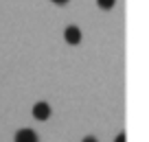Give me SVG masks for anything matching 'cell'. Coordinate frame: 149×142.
<instances>
[{
    "mask_svg": "<svg viewBox=\"0 0 149 142\" xmlns=\"http://www.w3.org/2000/svg\"><path fill=\"white\" fill-rule=\"evenodd\" d=\"M81 142H99L94 136H86V138H81Z\"/></svg>",
    "mask_w": 149,
    "mask_h": 142,
    "instance_id": "cell-7",
    "label": "cell"
},
{
    "mask_svg": "<svg viewBox=\"0 0 149 142\" xmlns=\"http://www.w3.org/2000/svg\"><path fill=\"white\" fill-rule=\"evenodd\" d=\"M125 140H127V136H125V133H118V136L114 138V142H125Z\"/></svg>",
    "mask_w": 149,
    "mask_h": 142,
    "instance_id": "cell-5",
    "label": "cell"
},
{
    "mask_svg": "<svg viewBox=\"0 0 149 142\" xmlns=\"http://www.w3.org/2000/svg\"><path fill=\"white\" fill-rule=\"evenodd\" d=\"M51 2H55V5H57V7H64V5H68L70 0H51Z\"/></svg>",
    "mask_w": 149,
    "mask_h": 142,
    "instance_id": "cell-6",
    "label": "cell"
},
{
    "mask_svg": "<svg viewBox=\"0 0 149 142\" xmlns=\"http://www.w3.org/2000/svg\"><path fill=\"white\" fill-rule=\"evenodd\" d=\"M64 39H66V44H70V46H79L81 39H84V33H81L79 26L70 24V26L64 28Z\"/></svg>",
    "mask_w": 149,
    "mask_h": 142,
    "instance_id": "cell-1",
    "label": "cell"
},
{
    "mask_svg": "<svg viewBox=\"0 0 149 142\" xmlns=\"http://www.w3.org/2000/svg\"><path fill=\"white\" fill-rule=\"evenodd\" d=\"M13 142H40V138L33 129H18L13 136Z\"/></svg>",
    "mask_w": 149,
    "mask_h": 142,
    "instance_id": "cell-3",
    "label": "cell"
},
{
    "mask_svg": "<svg viewBox=\"0 0 149 142\" xmlns=\"http://www.w3.org/2000/svg\"><path fill=\"white\" fill-rule=\"evenodd\" d=\"M114 5H116V0H97V7L101 11H110L114 9Z\"/></svg>",
    "mask_w": 149,
    "mask_h": 142,
    "instance_id": "cell-4",
    "label": "cell"
},
{
    "mask_svg": "<svg viewBox=\"0 0 149 142\" xmlns=\"http://www.w3.org/2000/svg\"><path fill=\"white\" fill-rule=\"evenodd\" d=\"M31 112H33V118L35 120H48L53 116V109H51V105H48L46 101H37Z\"/></svg>",
    "mask_w": 149,
    "mask_h": 142,
    "instance_id": "cell-2",
    "label": "cell"
}]
</instances>
